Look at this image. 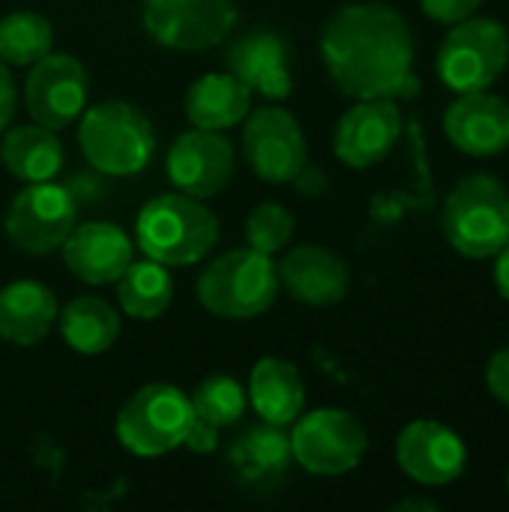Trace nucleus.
<instances>
[{
	"label": "nucleus",
	"instance_id": "25",
	"mask_svg": "<svg viewBox=\"0 0 509 512\" xmlns=\"http://www.w3.org/2000/svg\"><path fill=\"white\" fill-rule=\"evenodd\" d=\"M291 435H285V426H255L243 438H237L231 450V465L246 483H270L285 474L291 465Z\"/></svg>",
	"mask_w": 509,
	"mask_h": 512
},
{
	"label": "nucleus",
	"instance_id": "14",
	"mask_svg": "<svg viewBox=\"0 0 509 512\" xmlns=\"http://www.w3.org/2000/svg\"><path fill=\"white\" fill-rule=\"evenodd\" d=\"M402 135V111L396 99H357L339 123L333 135V153L348 168H372L384 162Z\"/></svg>",
	"mask_w": 509,
	"mask_h": 512
},
{
	"label": "nucleus",
	"instance_id": "28",
	"mask_svg": "<svg viewBox=\"0 0 509 512\" xmlns=\"http://www.w3.org/2000/svg\"><path fill=\"white\" fill-rule=\"evenodd\" d=\"M189 399H192L195 417L210 423V426H216V429L234 426L246 414V393H243V387L231 375H210V378H204Z\"/></svg>",
	"mask_w": 509,
	"mask_h": 512
},
{
	"label": "nucleus",
	"instance_id": "35",
	"mask_svg": "<svg viewBox=\"0 0 509 512\" xmlns=\"http://www.w3.org/2000/svg\"><path fill=\"white\" fill-rule=\"evenodd\" d=\"M291 183H297L306 195H312V192H321L327 180H324V171H321V168H306V165H303V171H300Z\"/></svg>",
	"mask_w": 509,
	"mask_h": 512
},
{
	"label": "nucleus",
	"instance_id": "33",
	"mask_svg": "<svg viewBox=\"0 0 509 512\" xmlns=\"http://www.w3.org/2000/svg\"><path fill=\"white\" fill-rule=\"evenodd\" d=\"M216 438H219V429L195 417V423H192L183 447H189L192 453H213L216 450Z\"/></svg>",
	"mask_w": 509,
	"mask_h": 512
},
{
	"label": "nucleus",
	"instance_id": "10",
	"mask_svg": "<svg viewBox=\"0 0 509 512\" xmlns=\"http://www.w3.org/2000/svg\"><path fill=\"white\" fill-rule=\"evenodd\" d=\"M144 30L174 51H207L237 24V0H144Z\"/></svg>",
	"mask_w": 509,
	"mask_h": 512
},
{
	"label": "nucleus",
	"instance_id": "8",
	"mask_svg": "<svg viewBox=\"0 0 509 512\" xmlns=\"http://www.w3.org/2000/svg\"><path fill=\"white\" fill-rule=\"evenodd\" d=\"M291 426V456L315 477L351 474L369 450L366 426L345 408H318Z\"/></svg>",
	"mask_w": 509,
	"mask_h": 512
},
{
	"label": "nucleus",
	"instance_id": "4",
	"mask_svg": "<svg viewBox=\"0 0 509 512\" xmlns=\"http://www.w3.org/2000/svg\"><path fill=\"white\" fill-rule=\"evenodd\" d=\"M78 144L84 159L108 177H132L147 168L156 135L147 114L132 102H102L78 117Z\"/></svg>",
	"mask_w": 509,
	"mask_h": 512
},
{
	"label": "nucleus",
	"instance_id": "3",
	"mask_svg": "<svg viewBox=\"0 0 509 512\" xmlns=\"http://www.w3.org/2000/svg\"><path fill=\"white\" fill-rule=\"evenodd\" d=\"M444 240L471 261H489L509 243V189L495 174H465L441 207Z\"/></svg>",
	"mask_w": 509,
	"mask_h": 512
},
{
	"label": "nucleus",
	"instance_id": "32",
	"mask_svg": "<svg viewBox=\"0 0 509 512\" xmlns=\"http://www.w3.org/2000/svg\"><path fill=\"white\" fill-rule=\"evenodd\" d=\"M15 108H18V87H15L9 66L0 60V135H3V129H9Z\"/></svg>",
	"mask_w": 509,
	"mask_h": 512
},
{
	"label": "nucleus",
	"instance_id": "12",
	"mask_svg": "<svg viewBox=\"0 0 509 512\" xmlns=\"http://www.w3.org/2000/svg\"><path fill=\"white\" fill-rule=\"evenodd\" d=\"M243 126V156L258 180L291 183L306 165V135L300 120L282 105H264L246 114Z\"/></svg>",
	"mask_w": 509,
	"mask_h": 512
},
{
	"label": "nucleus",
	"instance_id": "6",
	"mask_svg": "<svg viewBox=\"0 0 509 512\" xmlns=\"http://www.w3.org/2000/svg\"><path fill=\"white\" fill-rule=\"evenodd\" d=\"M195 423L192 399L174 384H147L117 414V441L141 459L165 456L186 444Z\"/></svg>",
	"mask_w": 509,
	"mask_h": 512
},
{
	"label": "nucleus",
	"instance_id": "26",
	"mask_svg": "<svg viewBox=\"0 0 509 512\" xmlns=\"http://www.w3.org/2000/svg\"><path fill=\"white\" fill-rule=\"evenodd\" d=\"M174 297V282L165 264L156 261H132L117 279V303L123 315L138 321L159 318Z\"/></svg>",
	"mask_w": 509,
	"mask_h": 512
},
{
	"label": "nucleus",
	"instance_id": "37",
	"mask_svg": "<svg viewBox=\"0 0 509 512\" xmlns=\"http://www.w3.org/2000/svg\"><path fill=\"white\" fill-rule=\"evenodd\" d=\"M507 492H509V474H507Z\"/></svg>",
	"mask_w": 509,
	"mask_h": 512
},
{
	"label": "nucleus",
	"instance_id": "5",
	"mask_svg": "<svg viewBox=\"0 0 509 512\" xmlns=\"http://www.w3.org/2000/svg\"><path fill=\"white\" fill-rule=\"evenodd\" d=\"M201 306L225 321H249L264 315L279 297V270L270 255L255 249H231L198 276Z\"/></svg>",
	"mask_w": 509,
	"mask_h": 512
},
{
	"label": "nucleus",
	"instance_id": "31",
	"mask_svg": "<svg viewBox=\"0 0 509 512\" xmlns=\"http://www.w3.org/2000/svg\"><path fill=\"white\" fill-rule=\"evenodd\" d=\"M486 387L504 408H509V345L498 348L489 357V363H486Z\"/></svg>",
	"mask_w": 509,
	"mask_h": 512
},
{
	"label": "nucleus",
	"instance_id": "9",
	"mask_svg": "<svg viewBox=\"0 0 509 512\" xmlns=\"http://www.w3.org/2000/svg\"><path fill=\"white\" fill-rule=\"evenodd\" d=\"M78 204L72 192L54 180L27 183L3 216L6 237L27 255H48L63 246L75 228Z\"/></svg>",
	"mask_w": 509,
	"mask_h": 512
},
{
	"label": "nucleus",
	"instance_id": "20",
	"mask_svg": "<svg viewBox=\"0 0 509 512\" xmlns=\"http://www.w3.org/2000/svg\"><path fill=\"white\" fill-rule=\"evenodd\" d=\"M57 321V297L48 285L18 279L0 288V339L15 348L39 345Z\"/></svg>",
	"mask_w": 509,
	"mask_h": 512
},
{
	"label": "nucleus",
	"instance_id": "22",
	"mask_svg": "<svg viewBox=\"0 0 509 512\" xmlns=\"http://www.w3.org/2000/svg\"><path fill=\"white\" fill-rule=\"evenodd\" d=\"M249 399L264 423L291 426L306 405L300 369L282 357H261L249 375Z\"/></svg>",
	"mask_w": 509,
	"mask_h": 512
},
{
	"label": "nucleus",
	"instance_id": "21",
	"mask_svg": "<svg viewBox=\"0 0 509 512\" xmlns=\"http://www.w3.org/2000/svg\"><path fill=\"white\" fill-rule=\"evenodd\" d=\"M252 108V90L231 72H207L201 75L183 99L186 120L195 129H210V132H225L237 123Z\"/></svg>",
	"mask_w": 509,
	"mask_h": 512
},
{
	"label": "nucleus",
	"instance_id": "1",
	"mask_svg": "<svg viewBox=\"0 0 509 512\" xmlns=\"http://www.w3.org/2000/svg\"><path fill=\"white\" fill-rule=\"evenodd\" d=\"M321 60L333 84L351 99H411L420 93L414 33L390 3L342 6L321 33Z\"/></svg>",
	"mask_w": 509,
	"mask_h": 512
},
{
	"label": "nucleus",
	"instance_id": "18",
	"mask_svg": "<svg viewBox=\"0 0 509 512\" xmlns=\"http://www.w3.org/2000/svg\"><path fill=\"white\" fill-rule=\"evenodd\" d=\"M228 72L237 75L252 93L282 102L291 96L294 81H291V48L282 33L258 27L243 33L231 48H228Z\"/></svg>",
	"mask_w": 509,
	"mask_h": 512
},
{
	"label": "nucleus",
	"instance_id": "11",
	"mask_svg": "<svg viewBox=\"0 0 509 512\" xmlns=\"http://www.w3.org/2000/svg\"><path fill=\"white\" fill-rule=\"evenodd\" d=\"M90 96V78L78 57L72 54H54L48 51L39 57L24 81V105L33 123L48 129H66L72 126Z\"/></svg>",
	"mask_w": 509,
	"mask_h": 512
},
{
	"label": "nucleus",
	"instance_id": "34",
	"mask_svg": "<svg viewBox=\"0 0 509 512\" xmlns=\"http://www.w3.org/2000/svg\"><path fill=\"white\" fill-rule=\"evenodd\" d=\"M495 288L509 303V243L495 255Z\"/></svg>",
	"mask_w": 509,
	"mask_h": 512
},
{
	"label": "nucleus",
	"instance_id": "36",
	"mask_svg": "<svg viewBox=\"0 0 509 512\" xmlns=\"http://www.w3.org/2000/svg\"><path fill=\"white\" fill-rule=\"evenodd\" d=\"M438 512V504L435 501H429V498H405V501H399V504H393V512Z\"/></svg>",
	"mask_w": 509,
	"mask_h": 512
},
{
	"label": "nucleus",
	"instance_id": "17",
	"mask_svg": "<svg viewBox=\"0 0 509 512\" xmlns=\"http://www.w3.org/2000/svg\"><path fill=\"white\" fill-rule=\"evenodd\" d=\"M279 270V288H285L297 303L303 306H336L348 297L351 288V270L348 264L327 246L303 243L282 255L276 264Z\"/></svg>",
	"mask_w": 509,
	"mask_h": 512
},
{
	"label": "nucleus",
	"instance_id": "29",
	"mask_svg": "<svg viewBox=\"0 0 509 512\" xmlns=\"http://www.w3.org/2000/svg\"><path fill=\"white\" fill-rule=\"evenodd\" d=\"M294 237V213L279 201H261L246 216V243L261 255H276L288 249Z\"/></svg>",
	"mask_w": 509,
	"mask_h": 512
},
{
	"label": "nucleus",
	"instance_id": "16",
	"mask_svg": "<svg viewBox=\"0 0 509 512\" xmlns=\"http://www.w3.org/2000/svg\"><path fill=\"white\" fill-rule=\"evenodd\" d=\"M444 135L456 150L474 159L509 150V102L492 90L459 93L444 114Z\"/></svg>",
	"mask_w": 509,
	"mask_h": 512
},
{
	"label": "nucleus",
	"instance_id": "19",
	"mask_svg": "<svg viewBox=\"0 0 509 512\" xmlns=\"http://www.w3.org/2000/svg\"><path fill=\"white\" fill-rule=\"evenodd\" d=\"M69 273L87 285H111L132 264V240L114 222H84L63 240Z\"/></svg>",
	"mask_w": 509,
	"mask_h": 512
},
{
	"label": "nucleus",
	"instance_id": "23",
	"mask_svg": "<svg viewBox=\"0 0 509 512\" xmlns=\"http://www.w3.org/2000/svg\"><path fill=\"white\" fill-rule=\"evenodd\" d=\"M3 168L21 183H42L63 168V144L54 129L39 123L12 126L0 141Z\"/></svg>",
	"mask_w": 509,
	"mask_h": 512
},
{
	"label": "nucleus",
	"instance_id": "30",
	"mask_svg": "<svg viewBox=\"0 0 509 512\" xmlns=\"http://www.w3.org/2000/svg\"><path fill=\"white\" fill-rule=\"evenodd\" d=\"M483 0H420L423 12L438 24H456L477 15Z\"/></svg>",
	"mask_w": 509,
	"mask_h": 512
},
{
	"label": "nucleus",
	"instance_id": "27",
	"mask_svg": "<svg viewBox=\"0 0 509 512\" xmlns=\"http://www.w3.org/2000/svg\"><path fill=\"white\" fill-rule=\"evenodd\" d=\"M54 27L39 12H9L0 18V60L6 66H33L51 51Z\"/></svg>",
	"mask_w": 509,
	"mask_h": 512
},
{
	"label": "nucleus",
	"instance_id": "13",
	"mask_svg": "<svg viewBox=\"0 0 509 512\" xmlns=\"http://www.w3.org/2000/svg\"><path fill=\"white\" fill-rule=\"evenodd\" d=\"M396 462L420 486H450L468 468V447L450 426L414 420L396 438Z\"/></svg>",
	"mask_w": 509,
	"mask_h": 512
},
{
	"label": "nucleus",
	"instance_id": "24",
	"mask_svg": "<svg viewBox=\"0 0 509 512\" xmlns=\"http://www.w3.org/2000/svg\"><path fill=\"white\" fill-rule=\"evenodd\" d=\"M60 333L78 354H105L120 336V315L102 297H75L60 312Z\"/></svg>",
	"mask_w": 509,
	"mask_h": 512
},
{
	"label": "nucleus",
	"instance_id": "2",
	"mask_svg": "<svg viewBox=\"0 0 509 512\" xmlns=\"http://www.w3.org/2000/svg\"><path fill=\"white\" fill-rule=\"evenodd\" d=\"M138 249L165 267H189L210 255L219 240V219L213 210L186 192H165L150 198L135 219Z\"/></svg>",
	"mask_w": 509,
	"mask_h": 512
},
{
	"label": "nucleus",
	"instance_id": "15",
	"mask_svg": "<svg viewBox=\"0 0 509 512\" xmlns=\"http://www.w3.org/2000/svg\"><path fill=\"white\" fill-rule=\"evenodd\" d=\"M234 144L222 132L210 129H189L177 135L165 156V168L171 183L192 195V198H213L219 195L228 180L234 177Z\"/></svg>",
	"mask_w": 509,
	"mask_h": 512
},
{
	"label": "nucleus",
	"instance_id": "7",
	"mask_svg": "<svg viewBox=\"0 0 509 512\" xmlns=\"http://www.w3.org/2000/svg\"><path fill=\"white\" fill-rule=\"evenodd\" d=\"M438 75L453 93L489 90L509 66V33L495 18L471 15L450 24L438 48Z\"/></svg>",
	"mask_w": 509,
	"mask_h": 512
}]
</instances>
